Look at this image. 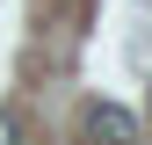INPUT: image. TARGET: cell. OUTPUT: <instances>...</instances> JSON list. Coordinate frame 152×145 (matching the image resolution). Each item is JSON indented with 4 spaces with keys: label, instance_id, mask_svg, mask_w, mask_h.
Segmentation results:
<instances>
[{
    "label": "cell",
    "instance_id": "6da1fadb",
    "mask_svg": "<svg viewBox=\"0 0 152 145\" xmlns=\"http://www.w3.org/2000/svg\"><path fill=\"white\" fill-rule=\"evenodd\" d=\"M80 145H138V116L116 102H94L80 116Z\"/></svg>",
    "mask_w": 152,
    "mask_h": 145
},
{
    "label": "cell",
    "instance_id": "7a4b0ae2",
    "mask_svg": "<svg viewBox=\"0 0 152 145\" xmlns=\"http://www.w3.org/2000/svg\"><path fill=\"white\" fill-rule=\"evenodd\" d=\"M0 145H22V109L0 102Z\"/></svg>",
    "mask_w": 152,
    "mask_h": 145
}]
</instances>
